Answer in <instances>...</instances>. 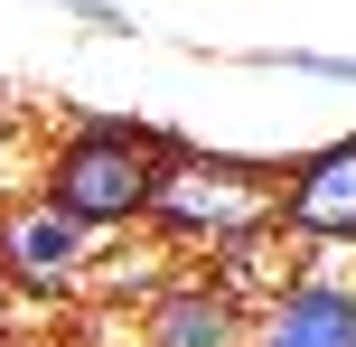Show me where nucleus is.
Masks as SVG:
<instances>
[{"instance_id": "10", "label": "nucleus", "mask_w": 356, "mask_h": 347, "mask_svg": "<svg viewBox=\"0 0 356 347\" xmlns=\"http://www.w3.org/2000/svg\"><path fill=\"white\" fill-rule=\"evenodd\" d=\"M19 310V291H10V263H0V319H10Z\"/></svg>"}, {"instance_id": "7", "label": "nucleus", "mask_w": 356, "mask_h": 347, "mask_svg": "<svg viewBox=\"0 0 356 347\" xmlns=\"http://www.w3.org/2000/svg\"><path fill=\"white\" fill-rule=\"evenodd\" d=\"M38 160H47V141H38V122L19 113V94H0V207L38 188Z\"/></svg>"}, {"instance_id": "8", "label": "nucleus", "mask_w": 356, "mask_h": 347, "mask_svg": "<svg viewBox=\"0 0 356 347\" xmlns=\"http://www.w3.org/2000/svg\"><path fill=\"white\" fill-rule=\"evenodd\" d=\"M244 66H282V75H309V85H347V94H356V56H319V47H253Z\"/></svg>"}, {"instance_id": "1", "label": "nucleus", "mask_w": 356, "mask_h": 347, "mask_svg": "<svg viewBox=\"0 0 356 347\" xmlns=\"http://www.w3.org/2000/svg\"><path fill=\"white\" fill-rule=\"evenodd\" d=\"M160 160H169V131L113 122V113H85V122H66V131L47 141L38 188H47L75 225H94V235H131V225H150Z\"/></svg>"}, {"instance_id": "3", "label": "nucleus", "mask_w": 356, "mask_h": 347, "mask_svg": "<svg viewBox=\"0 0 356 347\" xmlns=\"http://www.w3.org/2000/svg\"><path fill=\"white\" fill-rule=\"evenodd\" d=\"M0 263H10L19 310H85L94 263H104V235L75 225L47 188H29V197L0 207Z\"/></svg>"}, {"instance_id": "2", "label": "nucleus", "mask_w": 356, "mask_h": 347, "mask_svg": "<svg viewBox=\"0 0 356 347\" xmlns=\"http://www.w3.org/2000/svg\"><path fill=\"white\" fill-rule=\"evenodd\" d=\"M150 225H160L178 254H225V244L282 225V169L272 160H234V150L169 141L160 188H150Z\"/></svg>"}, {"instance_id": "6", "label": "nucleus", "mask_w": 356, "mask_h": 347, "mask_svg": "<svg viewBox=\"0 0 356 347\" xmlns=\"http://www.w3.org/2000/svg\"><path fill=\"white\" fill-rule=\"evenodd\" d=\"M253 329L272 347H356V291L347 282H291Z\"/></svg>"}, {"instance_id": "5", "label": "nucleus", "mask_w": 356, "mask_h": 347, "mask_svg": "<svg viewBox=\"0 0 356 347\" xmlns=\"http://www.w3.org/2000/svg\"><path fill=\"white\" fill-rule=\"evenodd\" d=\"M244 338H253V310L216 291L207 273H178L169 291L141 300V347H244Z\"/></svg>"}, {"instance_id": "9", "label": "nucleus", "mask_w": 356, "mask_h": 347, "mask_svg": "<svg viewBox=\"0 0 356 347\" xmlns=\"http://www.w3.org/2000/svg\"><path fill=\"white\" fill-rule=\"evenodd\" d=\"M56 10H66V19H85L94 38H131V29H141V19H131L122 0H56Z\"/></svg>"}, {"instance_id": "4", "label": "nucleus", "mask_w": 356, "mask_h": 347, "mask_svg": "<svg viewBox=\"0 0 356 347\" xmlns=\"http://www.w3.org/2000/svg\"><path fill=\"white\" fill-rule=\"evenodd\" d=\"M282 235L300 244H356V131L300 150L282 169Z\"/></svg>"}]
</instances>
